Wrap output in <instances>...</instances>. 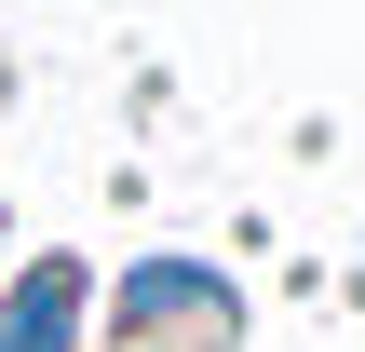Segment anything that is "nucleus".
I'll return each instance as SVG.
<instances>
[{"mask_svg":"<svg viewBox=\"0 0 365 352\" xmlns=\"http://www.w3.org/2000/svg\"><path fill=\"white\" fill-rule=\"evenodd\" d=\"M81 339V271L54 258V271H27L14 285V312H0V352H68Z\"/></svg>","mask_w":365,"mask_h":352,"instance_id":"obj_1","label":"nucleus"}]
</instances>
